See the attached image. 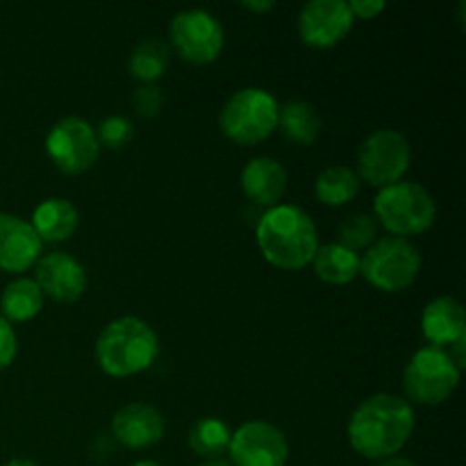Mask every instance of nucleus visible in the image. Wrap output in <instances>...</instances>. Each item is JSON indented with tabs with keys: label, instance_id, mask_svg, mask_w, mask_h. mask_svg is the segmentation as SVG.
I'll list each match as a JSON object with an SVG mask.
<instances>
[{
	"label": "nucleus",
	"instance_id": "obj_14",
	"mask_svg": "<svg viewBox=\"0 0 466 466\" xmlns=\"http://www.w3.org/2000/svg\"><path fill=\"white\" fill-rule=\"evenodd\" d=\"M44 255V241L30 221L0 212V271L25 273Z\"/></svg>",
	"mask_w": 466,
	"mask_h": 466
},
{
	"label": "nucleus",
	"instance_id": "obj_10",
	"mask_svg": "<svg viewBox=\"0 0 466 466\" xmlns=\"http://www.w3.org/2000/svg\"><path fill=\"white\" fill-rule=\"evenodd\" d=\"M100 150L96 127L80 116L59 118L46 137V153L66 176L89 171L98 162Z\"/></svg>",
	"mask_w": 466,
	"mask_h": 466
},
{
	"label": "nucleus",
	"instance_id": "obj_16",
	"mask_svg": "<svg viewBox=\"0 0 466 466\" xmlns=\"http://www.w3.org/2000/svg\"><path fill=\"white\" fill-rule=\"evenodd\" d=\"M421 332L426 341L435 349L446 350L466 341V317L464 308L453 296H440L431 300L421 314Z\"/></svg>",
	"mask_w": 466,
	"mask_h": 466
},
{
	"label": "nucleus",
	"instance_id": "obj_28",
	"mask_svg": "<svg viewBox=\"0 0 466 466\" xmlns=\"http://www.w3.org/2000/svg\"><path fill=\"white\" fill-rule=\"evenodd\" d=\"M18 353V337L14 332L12 323L0 317V371L9 367L16 360Z\"/></svg>",
	"mask_w": 466,
	"mask_h": 466
},
{
	"label": "nucleus",
	"instance_id": "obj_11",
	"mask_svg": "<svg viewBox=\"0 0 466 466\" xmlns=\"http://www.w3.org/2000/svg\"><path fill=\"white\" fill-rule=\"evenodd\" d=\"M232 466H285L289 441L285 432L268 421H248L232 432Z\"/></svg>",
	"mask_w": 466,
	"mask_h": 466
},
{
	"label": "nucleus",
	"instance_id": "obj_12",
	"mask_svg": "<svg viewBox=\"0 0 466 466\" xmlns=\"http://www.w3.org/2000/svg\"><path fill=\"white\" fill-rule=\"evenodd\" d=\"M353 23L346 0H309L299 12V36L312 48H332L346 39Z\"/></svg>",
	"mask_w": 466,
	"mask_h": 466
},
{
	"label": "nucleus",
	"instance_id": "obj_19",
	"mask_svg": "<svg viewBox=\"0 0 466 466\" xmlns=\"http://www.w3.org/2000/svg\"><path fill=\"white\" fill-rule=\"evenodd\" d=\"M312 267L319 280L328 285H349L360 276V255L337 241H330V244L319 246Z\"/></svg>",
	"mask_w": 466,
	"mask_h": 466
},
{
	"label": "nucleus",
	"instance_id": "obj_29",
	"mask_svg": "<svg viewBox=\"0 0 466 466\" xmlns=\"http://www.w3.org/2000/svg\"><path fill=\"white\" fill-rule=\"evenodd\" d=\"M350 14L353 18H362V21H369V18L380 16L387 9L385 0H350L349 3Z\"/></svg>",
	"mask_w": 466,
	"mask_h": 466
},
{
	"label": "nucleus",
	"instance_id": "obj_23",
	"mask_svg": "<svg viewBox=\"0 0 466 466\" xmlns=\"http://www.w3.org/2000/svg\"><path fill=\"white\" fill-rule=\"evenodd\" d=\"M168 64H171V48L162 39H144L135 46L127 59L130 76L144 85H155L167 73Z\"/></svg>",
	"mask_w": 466,
	"mask_h": 466
},
{
	"label": "nucleus",
	"instance_id": "obj_31",
	"mask_svg": "<svg viewBox=\"0 0 466 466\" xmlns=\"http://www.w3.org/2000/svg\"><path fill=\"white\" fill-rule=\"evenodd\" d=\"M382 466H417V462H412V460H408V458H399V455H394V458L385 460Z\"/></svg>",
	"mask_w": 466,
	"mask_h": 466
},
{
	"label": "nucleus",
	"instance_id": "obj_8",
	"mask_svg": "<svg viewBox=\"0 0 466 466\" xmlns=\"http://www.w3.org/2000/svg\"><path fill=\"white\" fill-rule=\"evenodd\" d=\"M412 164V146L408 137L391 127L371 132L358 148V176L367 185L390 187L403 180Z\"/></svg>",
	"mask_w": 466,
	"mask_h": 466
},
{
	"label": "nucleus",
	"instance_id": "obj_15",
	"mask_svg": "<svg viewBox=\"0 0 466 466\" xmlns=\"http://www.w3.org/2000/svg\"><path fill=\"white\" fill-rule=\"evenodd\" d=\"M167 432L162 412L148 403H127L112 417V437L130 451H144L162 441Z\"/></svg>",
	"mask_w": 466,
	"mask_h": 466
},
{
	"label": "nucleus",
	"instance_id": "obj_21",
	"mask_svg": "<svg viewBox=\"0 0 466 466\" xmlns=\"http://www.w3.org/2000/svg\"><path fill=\"white\" fill-rule=\"evenodd\" d=\"M44 299L46 296L41 294L35 278H16L5 287L3 296H0L3 319H7L9 323L30 321L44 309Z\"/></svg>",
	"mask_w": 466,
	"mask_h": 466
},
{
	"label": "nucleus",
	"instance_id": "obj_25",
	"mask_svg": "<svg viewBox=\"0 0 466 466\" xmlns=\"http://www.w3.org/2000/svg\"><path fill=\"white\" fill-rule=\"evenodd\" d=\"M378 239V221L373 218V214L367 212H355L349 214L344 221L337 226V244L344 246V248L358 250L371 248Z\"/></svg>",
	"mask_w": 466,
	"mask_h": 466
},
{
	"label": "nucleus",
	"instance_id": "obj_22",
	"mask_svg": "<svg viewBox=\"0 0 466 466\" xmlns=\"http://www.w3.org/2000/svg\"><path fill=\"white\" fill-rule=\"evenodd\" d=\"M360 182L362 180H360L353 167L332 164V167L323 168L317 180H314V196L323 205L341 208V205H349L360 194Z\"/></svg>",
	"mask_w": 466,
	"mask_h": 466
},
{
	"label": "nucleus",
	"instance_id": "obj_20",
	"mask_svg": "<svg viewBox=\"0 0 466 466\" xmlns=\"http://www.w3.org/2000/svg\"><path fill=\"white\" fill-rule=\"evenodd\" d=\"M278 127L294 144L312 146L321 132V116L308 100H289V103L280 105Z\"/></svg>",
	"mask_w": 466,
	"mask_h": 466
},
{
	"label": "nucleus",
	"instance_id": "obj_17",
	"mask_svg": "<svg viewBox=\"0 0 466 466\" xmlns=\"http://www.w3.org/2000/svg\"><path fill=\"white\" fill-rule=\"evenodd\" d=\"M287 180L289 176H287L285 164L268 155L253 157L241 171V189H244L246 198L264 205V208L280 205L287 191Z\"/></svg>",
	"mask_w": 466,
	"mask_h": 466
},
{
	"label": "nucleus",
	"instance_id": "obj_2",
	"mask_svg": "<svg viewBox=\"0 0 466 466\" xmlns=\"http://www.w3.org/2000/svg\"><path fill=\"white\" fill-rule=\"evenodd\" d=\"M258 246L268 264L285 271H300L317 255L319 232L314 218L299 205H276L259 217L255 228Z\"/></svg>",
	"mask_w": 466,
	"mask_h": 466
},
{
	"label": "nucleus",
	"instance_id": "obj_33",
	"mask_svg": "<svg viewBox=\"0 0 466 466\" xmlns=\"http://www.w3.org/2000/svg\"><path fill=\"white\" fill-rule=\"evenodd\" d=\"M203 466H232V464L226 462V460H209V462H205Z\"/></svg>",
	"mask_w": 466,
	"mask_h": 466
},
{
	"label": "nucleus",
	"instance_id": "obj_27",
	"mask_svg": "<svg viewBox=\"0 0 466 466\" xmlns=\"http://www.w3.org/2000/svg\"><path fill=\"white\" fill-rule=\"evenodd\" d=\"M132 107L139 116L153 118L162 112L164 107V91L157 85H141L132 94Z\"/></svg>",
	"mask_w": 466,
	"mask_h": 466
},
{
	"label": "nucleus",
	"instance_id": "obj_5",
	"mask_svg": "<svg viewBox=\"0 0 466 466\" xmlns=\"http://www.w3.org/2000/svg\"><path fill=\"white\" fill-rule=\"evenodd\" d=\"M280 103L262 86H244L223 103L218 112V127L230 141L239 146L262 144L278 130Z\"/></svg>",
	"mask_w": 466,
	"mask_h": 466
},
{
	"label": "nucleus",
	"instance_id": "obj_32",
	"mask_svg": "<svg viewBox=\"0 0 466 466\" xmlns=\"http://www.w3.org/2000/svg\"><path fill=\"white\" fill-rule=\"evenodd\" d=\"M5 466H39L36 462H30V460H9Z\"/></svg>",
	"mask_w": 466,
	"mask_h": 466
},
{
	"label": "nucleus",
	"instance_id": "obj_9",
	"mask_svg": "<svg viewBox=\"0 0 466 466\" xmlns=\"http://www.w3.org/2000/svg\"><path fill=\"white\" fill-rule=\"evenodd\" d=\"M168 36L185 62L212 64L226 46V32L221 21L208 9H182L171 18Z\"/></svg>",
	"mask_w": 466,
	"mask_h": 466
},
{
	"label": "nucleus",
	"instance_id": "obj_4",
	"mask_svg": "<svg viewBox=\"0 0 466 466\" xmlns=\"http://www.w3.org/2000/svg\"><path fill=\"white\" fill-rule=\"evenodd\" d=\"M373 218L391 237L423 235L437 221V203L431 191L414 180H400L382 187L373 200Z\"/></svg>",
	"mask_w": 466,
	"mask_h": 466
},
{
	"label": "nucleus",
	"instance_id": "obj_7",
	"mask_svg": "<svg viewBox=\"0 0 466 466\" xmlns=\"http://www.w3.org/2000/svg\"><path fill=\"white\" fill-rule=\"evenodd\" d=\"M462 378V369L451 360L446 350L426 346L410 358L403 373L405 400L419 405H441L455 394Z\"/></svg>",
	"mask_w": 466,
	"mask_h": 466
},
{
	"label": "nucleus",
	"instance_id": "obj_24",
	"mask_svg": "<svg viewBox=\"0 0 466 466\" xmlns=\"http://www.w3.org/2000/svg\"><path fill=\"white\" fill-rule=\"evenodd\" d=\"M232 431L223 419L218 417H203L189 428V449L194 451L198 458L218 460L223 453H228L230 449Z\"/></svg>",
	"mask_w": 466,
	"mask_h": 466
},
{
	"label": "nucleus",
	"instance_id": "obj_6",
	"mask_svg": "<svg viewBox=\"0 0 466 466\" xmlns=\"http://www.w3.org/2000/svg\"><path fill=\"white\" fill-rule=\"evenodd\" d=\"M421 253L403 237H382L360 258V273L378 291L399 294L417 282L421 273Z\"/></svg>",
	"mask_w": 466,
	"mask_h": 466
},
{
	"label": "nucleus",
	"instance_id": "obj_34",
	"mask_svg": "<svg viewBox=\"0 0 466 466\" xmlns=\"http://www.w3.org/2000/svg\"><path fill=\"white\" fill-rule=\"evenodd\" d=\"M132 466H162V464L153 462V460H141V462H137V464H132Z\"/></svg>",
	"mask_w": 466,
	"mask_h": 466
},
{
	"label": "nucleus",
	"instance_id": "obj_26",
	"mask_svg": "<svg viewBox=\"0 0 466 466\" xmlns=\"http://www.w3.org/2000/svg\"><path fill=\"white\" fill-rule=\"evenodd\" d=\"M96 137H98L100 148L121 150L135 139V126H132L130 118L121 116V114H112V116H105L98 123Z\"/></svg>",
	"mask_w": 466,
	"mask_h": 466
},
{
	"label": "nucleus",
	"instance_id": "obj_13",
	"mask_svg": "<svg viewBox=\"0 0 466 466\" xmlns=\"http://www.w3.org/2000/svg\"><path fill=\"white\" fill-rule=\"evenodd\" d=\"M36 267L35 282L39 285L41 294L57 303H76L85 296L89 278H86L85 264L73 255L55 250V253L41 255Z\"/></svg>",
	"mask_w": 466,
	"mask_h": 466
},
{
	"label": "nucleus",
	"instance_id": "obj_18",
	"mask_svg": "<svg viewBox=\"0 0 466 466\" xmlns=\"http://www.w3.org/2000/svg\"><path fill=\"white\" fill-rule=\"evenodd\" d=\"M30 226L39 235V239L48 244H62L76 235L80 226V214L77 208L66 198H46L32 212Z\"/></svg>",
	"mask_w": 466,
	"mask_h": 466
},
{
	"label": "nucleus",
	"instance_id": "obj_30",
	"mask_svg": "<svg viewBox=\"0 0 466 466\" xmlns=\"http://www.w3.org/2000/svg\"><path fill=\"white\" fill-rule=\"evenodd\" d=\"M241 7L248 9V12H271L276 7V3L273 0H244Z\"/></svg>",
	"mask_w": 466,
	"mask_h": 466
},
{
	"label": "nucleus",
	"instance_id": "obj_3",
	"mask_svg": "<svg viewBox=\"0 0 466 466\" xmlns=\"http://www.w3.org/2000/svg\"><path fill=\"white\" fill-rule=\"evenodd\" d=\"M157 358L159 337L144 319H114L96 339V362L109 378L139 376L148 371Z\"/></svg>",
	"mask_w": 466,
	"mask_h": 466
},
{
	"label": "nucleus",
	"instance_id": "obj_1",
	"mask_svg": "<svg viewBox=\"0 0 466 466\" xmlns=\"http://www.w3.org/2000/svg\"><path fill=\"white\" fill-rule=\"evenodd\" d=\"M417 428L410 400L396 394H373L353 410L349 419L350 449L367 460L394 458L405 449Z\"/></svg>",
	"mask_w": 466,
	"mask_h": 466
}]
</instances>
